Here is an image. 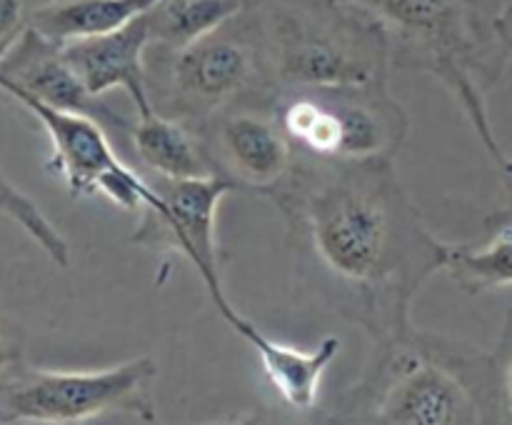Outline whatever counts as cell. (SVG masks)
Returning a JSON list of instances; mask_svg holds the SVG:
<instances>
[{
  "mask_svg": "<svg viewBox=\"0 0 512 425\" xmlns=\"http://www.w3.org/2000/svg\"><path fill=\"white\" fill-rule=\"evenodd\" d=\"M265 200L283 213L298 270L330 308L373 343L413 328L415 298L445 270L450 243L428 228L395 160L298 155Z\"/></svg>",
  "mask_w": 512,
  "mask_h": 425,
  "instance_id": "1",
  "label": "cell"
},
{
  "mask_svg": "<svg viewBox=\"0 0 512 425\" xmlns=\"http://www.w3.org/2000/svg\"><path fill=\"white\" fill-rule=\"evenodd\" d=\"M333 423H505L493 353L420 328L373 343L360 378L328 413Z\"/></svg>",
  "mask_w": 512,
  "mask_h": 425,
  "instance_id": "2",
  "label": "cell"
},
{
  "mask_svg": "<svg viewBox=\"0 0 512 425\" xmlns=\"http://www.w3.org/2000/svg\"><path fill=\"white\" fill-rule=\"evenodd\" d=\"M383 25L393 68L438 78L453 93L495 163L505 158L488 93L510 63L498 35L505 0H343Z\"/></svg>",
  "mask_w": 512,
  "mask_h": 425,
  "instance_id": "3",
  "label": "cell"
},
{
  "mask_svg": "<svg viewBox=\"0 0 512 425\" xmlns=\"http://www.w3.org/2000/svg\"><path fill=\"white\" fill-rule=\"evenodd\" d=\"M250 13L273 90L388 83L393 70L388 35L358 5L343 0H255Z\"/></svg>",
  "mask_w": 512,
  "mask_h": 425,
  "instance_id": "4",
  "label": "cell"
},
{
  "mask_svg": "<svg viewBox=\"0 0 512 425\" xmlns=\"http://www.w3.org/2000/svg\"><path fill=\"white\" fill-rule=\"evenodd\" d=\"M145 88L155 113L198 130L220 110L273 93L250 5L213 33L180 48L150 43Z\"/></svg>",
  "mask_w": 512,
  "mask_h": 425,
  "instance_id": "5",
  "label": "cell"
},
{
  "mask_svg": "<svg viewBox=\"0 0 512 425\" xmlns=\"http://www.w3.org/2000/svg\"><path fill=\"white\" fill-rule=\"evenodd\" d=\"M273 113L295 153L315 160H395L410 115L388 83L273 90Z\"/></svg>",
  "mask_w": 512,
  "mask_h": 425,
  "instance_id": "6",
  "label": "cell"
},
{
  "mask_svg": "<svg viewBox=\"0 0 512 425\" xmlns=\"http://www.w3.org/2000/svg\"><path fill=\"white\" fill-rule=\"evenodd\" d=\"M155 378L158 363L153 355H138L100 370H50L20 360L0 375V420L75 425L105 415H130L153 423L158 420Z\"/></svg>",
  "mask_w": 512,
  "mask_h": 425,
  "instance_id": "7",
  "label": "cell"
},
{
  "mask_svg": "<svg viewBox=\"0 0 512 425\" xmlns=\"http://www.w3.org/2000/svg\"><path fill=\"white\" fill-rule=\"evenodd\" d=\"M0 93L15 100L43 125L53 145L45 168L63 180L73 200L103 195L118 208L138 213L143 205L158 198L153 180H148L140 170L130 168L120 158L113 135L105 130L100 120L43 103L28 90L3 78H0Z\"/></svg>",
  "mask_w": 512,
  "mask_h": 425,
  "instance_id": "8",
  "label": "cell"
},
{
  "mask_svg": "<svg viewBox=\"0 0 512 425\" xmlns=\"http://www.w3.org/2000/svg\"><path fill=\"white\" fill-rule=\"evenodd\" d=\"M153 185L158 198L138 210L140 220L130 235V243L153 253L188 260L203 278L213 305L228 300L215 223L220 200L235 188L220 175L180 180L153 178Z\"/></svg>",
  "mask_w": 512,
  "mask_h": 425,
  "instance_id": "9",
  "label": "cell"
},
{
  "mask_svg": "<svg viewBox=\"0 0 512 425\" xmlns=\"http://www.w3.org/2000/svg\"><path fill=\"white\" fill-rule=\"evenodd\" d=\"M193 133L215 175L260 198H268L298 160L273 113V93L230 105Z\"/></svg>",
  "mask_w": 512,
  "mask_h": 425,
  "instance_id": "10",
  "label": "cell"
},
{
  "mask_svg": "<svg viewBox=\"0 0 512 425\" xmlns=\"http://www.w3.org/2000/svg\"><path fill=\"white\" fill-rule=\"evenodd\" d=\"M0 78L28 90L43 103L100 120L113 140H120V145L128 150V130L133 118L115 113L105 103L103 95L90 93L65 60L63 48L40 35L35 28L25 30L23 38L8 50V55L0 58Z\"/></svg>",
  "mask_w": 512,
  "mask_h": 425,
  "instance_id": "11",
  "label": "cell"
},
{
  "mask_svg": "<svg viewBox=\"0 0 512 425\" xmlns=\"http://www.w3.org/2000/svg\"><path fill=\"white\" fill-rule=\"evenodd\" d=\"M150 43L153 35H150L148 15L143 13L113 33L73 40L60 48L90 93L105 95L120 88L133 100L135 113L148 115L153 113L145 88V53Z\"/></svg>",
  "mask_w": 512,
  "mask_h": 425,
  "instance_id": "12",
  "label": "cell"
},
{
  "mask_svg": "<svg viewBox=\"0 0 512 425\" xmlns=\"http://www.w3.org/2000/svg\"><path fill=\"white\" fill-rule=\"evenodd\" d=\"M215 310L228 323V328L253 348V353L258 355L265 375L280 393V398L298 413L315 410L320 400V385H323L325 370L335 363L340 348H343L338 335H325L315 348L303 350L270 338L253 320L238 313L230 300L218 303Z\"/></svg>",
  "mask_w": 512,
  "mask_h": 425,
  "instance_id": "13",
  "label": "cell"
},
{
  "mask_svg": "<svg viewBox=\"0 0 512 425\" xmlns=\"http://www.w3.org/2000/svg\"><path fill=\"white\" fill-rule=\"evenodd\" d=\"M128 150L153 178H200L215 175L210 170L200 140L188 125L160 113L138 115L128 130Z\"/></svg>",
  "mask_w": 512,
  "mask_h": 425,
  "instance_id": "14",
  "label": "cell"
},
{
  "mask_svg": "<svg viewBox=\"0 0 512 425\" xmlns=\"http://www.w3.org/2000/svg\"><path fill=\"white\" fill-rule=\"evenodd\" d=\"M155 3L158 0H45L30 13V28L65 45L120 30Z\"/></svg>",
  "mask_w": 512,
  "mask_h": 425,
  "instance_id": "15",
  "label": "cell"
},
{
  "mask_svg": "<svg viewBox=\"0 0 512 425\" xmlns=\"http://www.w3.org/2000/svg\"><path fill=\"white\" fill-rule=\"evenodd\" d=\"M480 243L450 245L443 273L468 295L512 288V218L493 213Z\"/></svg>",
  "mask_w": 512,
  "mask_h": 425,
  "instance_id": "16",
  "label": "cell"
},
{
  "mask_svg": "<svg viewBox=\"0 0 512 425\" xmlns=\"http://www.w3.org/2000/svg\"><path fill=\"white\" fill-rule=\"evenodd\" d=\"M248 5L250 0H158L145 15L153 45L180 48L218 30Z\"/></svg>",
  "mask_w": 512,
  "mask_h": 425,
  "instance_id": "17",
  "label": "cell"
},
{
  "mask_svg": "<svg viewBox=\"0 0 512 425\" xmlns=\"http://www.w3.org/2000/svg\"><path fill=\"white\" fill-rule=\"evenodd\" d=\"M0 215L13 220L18 228H23L30 235L35 245L53 260L58 268H68L70 265V245L63 238L58 228L50 223L48 215L35 205L30 195H25L13 180L5 175L3 165H0Z\"/></svg>",
  "mask_w": 512,
  "mask_h": 425,
  "instance_id": "18",
  "label": "cell"
},
{
  "mask_svg": "<svg viewBox=\"0 0 512 425\" xmlns=\"http://www.w3.org/2000/svg\"><path fill=\"white\" fill-rule=\"evenodd\" d=\"M495 370H498L500 398H503L505 423H512V308L505 315L503 333H500L498 348L493 350Z\"/></svg>",
  "mask_w": 512,
  "mask_h": 425,
  "instance_id": "19",
  "label": "cell"
},
{
  "mask_svg": "<svg viewBox=\"0 0 512 425\" xmlns=\"http://www.w3.org/2000/svg\"><path fill=\"white\" fill-rule=\"evenodd\" d=\"M30 13L33 8H28L25 0H0V58H5L30 28Z\"/></svg>",
  "mask_w": 512,
  "mask_h": 425,
  "instance_id": "20",
  "label": "cell"
},
{
  "mask_svg": "<svg viewBox=\"0 0 512 425\" xmlns=\"http://www.w3.org/2000/svg\"><path fill=\"white\" fill-rule=\"evenodd\" d=\"M23 360V343H20V335H15V330L0 318V375L8 373L15 363Z\"/></svg>",
  "mask_w": 512,
  "mask_h": 425,
  "instance_id": "21",
  "label": "cell"
},
{
  "mask_svg": "<svg viewBox=\"0 0 512 425\" xmlns=\"http://www.w3.org/2000/svg\"><path fill=\"white\" fill-rule=\"evenodd\" d=\"M498 165L500 170V178H503V190H505V205L498 210V215H508L512 218V158L510 155H505Z\"/></svg>",
  "mask_w": 512,
  "mask_h": 425,
  "instance_id": "22",
  "label": "cell"
},
{
  "mask_svg": "<svg viewBox=\"0 0 512 425\" xmlns=\"http://www.w3.org/2000/svg\"><path fill=\"white\" fill-rule=\"evenodd\" d=\"M498 35L503 40V48L508 53V60H512V3L500 13L498 18Z\"/></svg>",
  "mask_w": 512,
  "mask_h": 425,
  "instance_id": "23",
  "label": "cell"
},
{
  "mask_svg": "<svg viewBox=\"0 0 512 425\" xmlns=\"http://www.w3.org/2000/svg\"><path fill=\"white\" fill-rule=\"evenodd\" d=\"M250 3H253V0H250Z\"/></svg>",
  "mask_w": 512,
  "mask_h": 425,
  "instance_id": "24",
  "label": "cell"
}]
</instances>
